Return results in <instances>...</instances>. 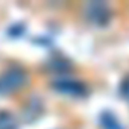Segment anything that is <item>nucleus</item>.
<instances>
[{"instance_id": "obj_5", "label": "nucleus", "mask_w": 129, "mask_h": 129, "mask_svg": "<svg viewBox=\"0 0 129 129\" xmlns=\"http://www.w3.org/2000/svg\"><path fill=\"white\" fill-rule=\"evenodd\" d=\"M120 94L126 102H129V75L120 82Z\"/></svg>"}, {"instance_id": "obj_1", "label": "nucleus", "mask_w": 129, "mask_h": 129, "mask_svg": "<svg viewBox=\"0 0 129 129\" xmlns=\"http://www.w3.org/2000/svg\"><path fill=\"white\" fill-rule=\"evenodd\" d=\"M27 82V75L23 69L12 67L0 75V96L12 94L21 90Z\"/></svg>"}, {"instance_id": "obj_2", "label": "nucleus", "mask_w": 129, "mask_h": 129, "mask_svg": "<svg viewBox=\"0 0 129 129\" xmlns=\"http://www.w3.org/2000/svg\"><path fill=\"white\" fill-rule=\"evenodd\" d=\"M85 17L90 23H93L94 26H106L112 17L111 9L100 2H94V3H88L85 8Z\"/></svg>"}, {"instance_id": "obj_3", "label": "nucleus", "mask_w": 129, "mask_h": 129, "mask_svg": "<svg viewBox=\"0 0 129 129\" xmlns=\"http://www.w3.org/2000/svg\"><path fill=\"white\" fill-rule=\"evenodd\" d=\"M52 87L62 94L67 96H75V97H81L87 93V88L82 82L75 81V79H58L52 84Z\"/></svg>"}, {"instance_id": "obj_6", "label": "nucleus", "mask_w": 129, "mask_h": 129, "mask_svg": "<svg viewBox=\"0 0 129 129\" xmlns=\"http://www.w3.org/2000/svg\"><path fill=\"white\" fill-rule=\"evenodd\" d=\"M106 117H108V120H105V118H102V123L105 124V127L106 129H121V126H120V123L115 120V118H112L109 114H105Z\"/></svg>"}, {"instance_id": "obj_4", "label": "nucleus", "mask_w": 129, "mask_h": 129, "mask_svg": "<svg viewBox=\"0 0 129 129\" xmlns=\"http://www.w3.org/2000/svg\"><path fill=\"white\" fill-rule=\"evenodd\" d=\"M0 129H18V121L12 112L0 111Z\"/></svg>"}]
</instances>
